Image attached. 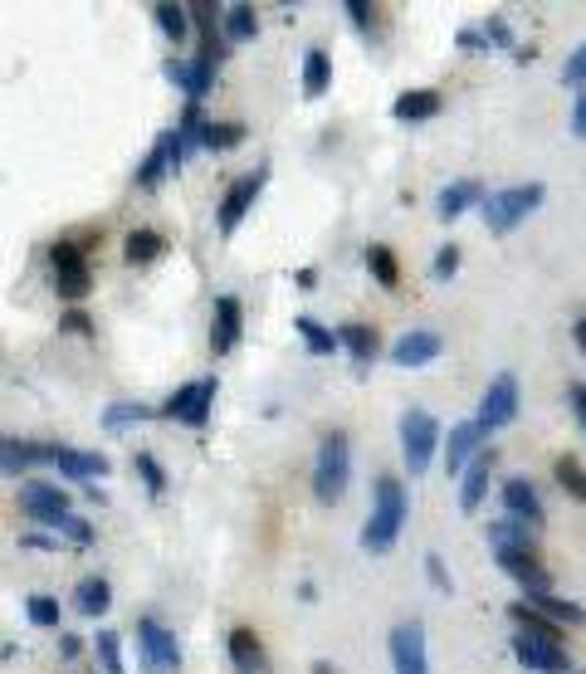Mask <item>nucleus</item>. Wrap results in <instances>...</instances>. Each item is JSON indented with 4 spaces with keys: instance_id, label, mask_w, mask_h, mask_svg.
Listing matches in <instances>:
<instances>
[{
    "instance_id": "obj_1",
    "label": "nucleus",
    "mask_w": 586,
    "mask_h": 674,
    "mask_svg": "<svg viewBox=\"0 0 586 674\" xmlns=\"http://www.w3.org/2000/svg\"><path fill=\"white\" fill-rule=\"evenodd\" d=\"M400 523H406V488H400L396 474H377V484H371V513L361 523V547L367 552H391L400 537Z\"/></svg>"
},
{
    "instance_id": "obj_2",
    "label": "nucleus",
    "mask_w": 586,
    "mask_h": 674,
    "mask_svg": "<svg viewBox=\"0 0 586 674\" xmlns=\"http://www.w3.org/2000/svg\"><path fill=\"white\" fill-rule=\"evenodd\" d=\"M347 474H352V445L342 430H322L318 455H313V498L322 508H332L347 494Z\"/></svg>"
},
{
    "instance_id": "obj_3",
    "label": "nucleus",
    "mask_w": 586,
    "mask_h": 674,
    "mask_svg": "<svg viewBox=\"0 0 586 674\" xmlns=\"http://www.w3.org/2000/svg\"><path fill=\"white\" fill-rule=\"evenodd\" d=\"M543 195H547L543 181H518V186H504V191H494L484 205H479V211H484L488 234H508L518 220H527V215L543 205Z\"/></svg>"
},
{
    "instance_id": "obj_4",
    "label": "nucleus",
    "mask_w": 586,
    "mask_h": 674,
    "mask_svg": "<svg viewBox=\"0 0 586 674\" xmlns=\"http://www.w3.org/2000/svg\"><path fill=\"white\" fill-rule=\"evenodd\" d=\"M435 445H440V420L430 410L410 406L400 416V459H406V474H425L430 459H435Z\"/></svg>"
},
{
    "instance_id": "obj_5",
    "label": "nucleus",
    "mask_w": 586,
    "mask_h": 674,
    "mask_svg": "<svg viewBox=\"0 0 586 674\" xmlns=\"http://www.w3.org/2000/svg\"><path fill=\"white\" fill-rule=\"evenodd\" d=\"M137 650H142L146 674H176L181 670V645H176V635L166 631L156 615H142V621H137Z\"/></svg>"
},
{
    "instance_id": "obj_6",
    "label": "nucleus",
    "mask_w": 586,
    "mask_h": 674,
    "mask_svg": "<svg viewBox=\"0 0 586 674\" xmlns=\"http://www.w3.org/2000/svg\"><path fill=\"white\" fill-rule=\"evenodd\" d=\"M49 264H54V289L59 298L78 303L88 289H93V274H88V259H84V244L74 240H59L54 250H49Z\"/></svg>"
},
{
    "instance_id": "obj_7",
    "label": "nucleus",
    "mask_w": 586,
    "mask_h": 674,
    "mask_svg": "<svg viewBox=\"0 0 586 674\" xmlns=\"http://www.w3.org/2000/svg\"><path fill=\"white\" fill-rule=\"evenodd\" d=\"M494 562L504 567V572L513 576L527 596H547V592H552V572L537 562V547H498Z\"/></svg>"
},
{
    "instance_id": "obj_8",
    "label": "nucleus",
    "mask_w": 586,
    "mask_h": 674,
    "mask_svg": "<svg viewBox=\"0 0 586 674\" xmlns=\"http://www.w3.org/2000/svg\"><path fill=\"white\" fill-rule=\"evenodd\" d=\"M211 406H215V377H201V381H186V386H176V396L166 400V416L181 420V425H195L201 430L205 420H211Z\"/></svg>"
},
{
    "instance_id": "obj_9",
    "label": "nucleus",
    "mask_w": 586,
    "mask_h": 674,
    "mask_svg": "<svg viewBox=\"0 0 586 674\" xmlns=\"http://www.w3.org/2000/svg\"><path fill=\"white\" fill-rule=\"evenodd\" d=\"M391 670L396 674H430L425 625L420 621H400L396 631H391Z\"/></svg>"
},
{
    "instance_id": "obj_10",
    "label": "nucleus",
    "mask_w": 586,
    "mask_h": 674,
    "mask_svg": "<svg viewBox=\"0 0 586 674\" xmlns=\"http://www.w3.org/2000/svg\"><path fill=\"white\" fill-rule=\"evenodd\" d=\"M518 416V377L513 371H498L494 381H488V391L479 396V425L484 430H498V425H508V420Z\"/></svg>"
},
{
    "instance_id": "obj_11",
    "label": "nucleus",
    "mask_w": 586,
    "mask_h": 674,
    "mask_svg": "<svg viewBox=\"0 0 586 674\" xmlns=\"http://www.w3.org/2000/svg\"><path fill=\"white\" fill-rule=\"evenodd\" d=\"M264 181H269V166H259V171H250V176H240V181H230V191H225L220 211H215V220H220V234H234V230H240L244 211H250L254 195L264 191Z\"/></svg>"
},
{
    "instance_id": "obj_12",
    "label": "nucleus",
    "mask_w": 586,
    "mask_h": 674,
    "mask_svg": "<svg viewBox=\"0 0 586 674\" xmlns=\"http://www.w3.org/2000/svg\"><path fill=\"white\" fill-rule=\"evenodd\" d=\"M513 654H518V664L523 670H533V674H566L572 670V660H566V645H552V640H533V635H523V631H513Z\"/></svg>"
},
{
    "instance_id": "obj_13",
    "label": "nucleus",
    "mask_w": 586,
    "mask_h": 674,
    "mask_svg": "<svg viewBox=\"0 0 586 674\" xmlns=\"http://www.w3.org/2000/svg\"><path fill=\"white\" fill-rule=\"evenodd\" d=\"M20 508H25L35 523L59 527V518L68 513V494L54 484H44V479H25V484H20Z\"/></svg>"
},
{
    "instance_id": "obj_14",
    "label": "nucleus",
    "mask_w": 586,
    "mask_h": 674,
    "mask_svg": "<svg viewBox=\"0 0 586 674\" xmlns=\"http://www.w3.org/2000/svg\"><path fill=\"white\" fill-rule=\"evenodd\" d=\"M484 435H488V430L479 425V420H459V425L449 430V440H445V469H449V474H464V469L474 465L479 449H488Z\"/></svg>"
},
{
    "instance_id": "obj_15",
    "label": "nucleus",
    "mask_w": 586,
    "mask_h": 674,
    "mask_svg": "<svg viewBox=\"0 0 586 674\" xmlns=\"http://www.w3.org/2000/svg\"><path fill=\"white\" fill-rule=\"evenodd\" d=\"M166 78H171L176 88H181L191 103H201L205 93H211V84H215V64L211 59H166Z\"/></svg>"
},
{
    "instance_id": "obj_16",
    "label": "nucleus",
    "mask_w": 586,
    "mask_h": 674,
    "mask_svg": "<svg viewBox=\"0 0 586 674\" xmlns=\"http://www.w3.org/2000/svg\"><path fill=\"white\" fill-rule=\"evenodd\" d=\"M440 332H430V328H410L406 338H396V347H391V361L396 367H406V371H416V367H430V361L440 357Z\"/></svg>"
},
{
    "instance_id": "obj_17",
    "label": "nucleus",
    "mask_w": 586,
    "mask_h": 674,
    "mask_svg": "<svg viewBox=\"0 0 586 674\" xmlns=\"http://www.w3.org/2000/svg\"><path fill=\"white\" fill-rule=\"evenodd\" d=\"M54 469H59V474H68L74 484H93V479L107 474V455H98V449L54 445Z\"/></svg>"
},
{
    "instance_id": "obj_18",
    "label": "nucleus",
    "mask_w": 586,
    "mask_h": 674,
    "mask_svg": "<svg viewBox=\"0 0 586 674\" xmlns=\"http://www.w3.org/2000/svg\"><path fill=\"white\" fill-rule=\"evenodd\" d=\"M494 465H498V449L488 445V449H479L474 455V465L459 474V508L464 513H474L479 504H484V494H488V474H494Z\"/></svg>"
},
{
    "instance_id": "obj_19",
    "label": "nucleus",
    "mask_w": 586,
    "mask_h": 674,
    "mask_svg": "<svg viewBox=\"0 0 586 674\" xmlns=\"http://www.w3.org/2000/svg\"><path fill=\"white\" fill-rule=\"evenodd\" d=\"M181 156H186L181 137H176V132H162V137H156V147H152V156L137 166V186H146V191H152V186L162 181L171 166H181Z\"/></svg>"
},
{
    "instance_id": "obj_20",
    "label": "nucleus",
    "mask_w": 586,
    "mask_h": 674,
    "mask_svg": "<svg viewBox=\"0 0 586 674\" xmlns=\"http://www.w3.org/2000/svg\"><path fill=\"white\" fill-rule=\"evenodd\" d=\"M240 328H244L240 298H234V293H220V298H215V322H211V347H215V357H220V352H230L234 342H240Z\"/></svg>"
},
{
    "instance_id": "obj_21",
    "label": "nucleus",
    "mask_w": 586,
    "mask_h": 674,
    "mask_svg": "<svg viewBox=\"0 0 586 674\" xmlns=\"http://www.w3.org/2000/svg\"><path fill=\"white\" fill-rule=\"evenodd\" d=\"M230 664H234V674H269V654H264L259 635L250 625H234L230 631Z\"/></svg>"
},
{
    "instance_id": "obj_22",
    "label": "nucleus",
    "mask_w": 586,
    "mask_h": 674,
    "mask_svg": "<svg viewBox=\"0 0 586 674\" xmlns=\"http://www.w3.org/2000/svg\"><path fill=\"white\" fill-rule=\"evenodd\" d=\"M504 513L527 527H543V498H537V488L527 479H508L504 484Z\"/></svg>"
},
{
    "instance_id": "obj_23",
    "label": "nucleus",
    "mask_w": 586,
    "mask_h": 674,
    "mask_svg": "<svg viewBox=\"0 0 586 674\" xmlns=\"http://www.w3.org/2000/svg\"><path fill=\"white\" fill-rule=\"evenodd\" d=\"M484 201H488V195H484V181L464 176V181H449L445 191H440L435 215H440V220H459V215H464L469 205H484Z\"/></svg>"
},
{
    "instance_id": "obj_24",
    "label": "nucleus",
    "mask_w": 586,
    "mask_h": 674,
    "mask_svg": "<svg viewBox=\"0 0 586 674\" xmlns=\"http://www.w3.org/2000/svg\"><path fill=\"white\" fill-rule=\"evenodd\" d=\"M0 465H5V474H10V479H20V469H29V465H54V445H35V440L5 435Z\"/></svg>"
},
{
    "instance_id": "obj_25",
    "label": "nucleus",
    "mask_w": 586,
    "mask_h": 674,
    "mask_svg": "<svg viewBox=\"0 0 586 674\" xmlns=\"http://www.w3.org/2000/svg\"><path fill=\"white\" fill-rule=\"evenodd\" d=\"M440 107L445 103H440L435 88H406V93L391 103V117H396V123H430Z\"/></svg>"
},
{
    "instance_id": "obj_26",
    "label": "nucleus",
    "mask_w": 586,
    "mask_h": 674,
    "mask_svg": "<svg viewBox=\"0 0 586 674\" xmlns=\"http://www.w3.org/2000/svg\"><path fill=\"white\" fill-rule=\"evenodd\" d=\"M508 615H513V625H518L523 635H533V640H552V645H562V625L547 621V615L537 611V606L527 601V596H518V601L508 606Z\"/></svg>"
},
{
    "instance_id": "obj_27",
    "label": "nucleus",
    "mask_w": 586,
    "mask_h": 674,
    "mask_svg": "<svg viewBox=\"0 0 586 674\" xmlns=\"http://www.w3.org/2000/svg\"><path fill=\"white\" fill-rule=\"evenodd\" d=\"M337 338H342V347L352 352V361L357 367H367V361H377V328H367V322H342L337 328Z\"/></svg>"
},
{
    "instance_id": "obj_28",
    "label": "nucleus",
    "mask_w": 586,
    "mask_h": 674,
    "mask_svg": "<svg viewBox=\"0 0 586 674\" xmlns=\"http://www.w3.org/2000/svg\"><path fill=\"white\" fill-rule=\"evenodd\" d=\"M293 332L303 338V347H308L313 357H332V347H342L337 332L322 328V322H318V318H308V313H298V318H293Z\"/></svg>"
},
{
    "instance_id": "obj_29",
    "label": "nucleus",
    "mask_w": 586,
    "mask_h": 674,
    "mask_svg": "<svg viewBox=\"0 0 586 674\" xmlns=\"http://www.w3.org/2000/svg\"><path fill=\"white\" fill-rule=\"evenodd\" d=\"M107 606H113V586H107L103 576H84V582H78V592H74V611L93 621V615H103Z\"/></svg>"
},
{
    "instance_id": "obj_30",
    "label": "nucleus",
    "mask_w": 586,
    "mask_h": 674,
    "mask_svg": "<svg viewBox=\"0 0 586 674\" xmlns=\"http://www.w3.org/2000/svg\"><path fill=\"white\" fill-rule=\"evenodd\" d=\"M191 20H195V29H201V59L220 64V59H225V39H220V25H215V10L211 5H191Z\"/></svg>"
},
{
    "instance_id": "obj_31",
    "label": "nucleus",
    "mask_w": 586,
    "mask_h": 674,
    "mask_svg": "<svg viewBox=\"0 0 586 674\" xmlns=\"http://www.w3.org/2000/svg\"><path fill=\"white\" fill-rule=\"evenodd\" d=\"M484 537L494 543V552H498V547H533V527L518 523V518H508V513L494 518V523L484 527Z\"/></svg>"
},
{
    "instance_id": "obj_32",
    "label": "nucleus",
    "mask_w": 586,
    "mask_h": 674,
    "mask_svg": "<svg viewBox=\"0 0 586 674\" xmlns=\"http://www.w3.org/2000/svg\"><path fill=\"white\" fill-rule=\"evenodd\" d=\"M328 84H332L328 54H322V49H308V54H303V93H308V98H322V93H328Z\"/></svg>"
},
{
    "instance_id": "obj_33",
    "label": "nucleus",
    "mask_w": 586,
    "mask_h": 674,
    "mask_svg": "<svg viewBox=\"0 0 586 674\" xmlns=\"http://www.w3.org/2000/svg\"><path fill=\"white\" fill-rule=\"evenodd\" d=\"M527 601H533L537 611H543L547 621H557V625H586V611H582V606H576V601H562V596H552V592H547V596H527Z\"/></svg>"
},
{
    "instance_id": "obj_34",
    "label": "nucleus",
    "mask_w": 586,
    "mask_h": 674,
    "mask_svg": "<svg viewBox=\"0 0 586 674\" xmlns=\"http://www.w3.org/2000/svg\"><path fill=\"white\" fill-rule=\"evenodd\" d=\"M367 269H371V279H377L381 289H400V264H396V254H391L386 244H371L367 250Z\"/></svg>"
},
{
    "instance_id": "obj_35",
    "label": "nucleus",
    "mask_w": 586,
    "mask_h": 674,
    "mask_svg": "<svg viewBox=\"0 0 586 674\" xmlns=\"http://www.w3.org/2000/svg\"><path fill=\"white\" fill-rule=\"evenodd\" d=\"M205 127H211V117H205V107H201V103H186L181 123H176V137H181V147H186V152L205 142Z\"/></svg>"
},
{
    "instance_id": "obj_36",
    "label": "nucleus",
    "mask_w": 586,
    "mask_h": 674,
    "mask_svg": "<svg viewBox=\"0 0 586 674\" xmlns=\"http://www.w3.org/2000/svg\"><path fill=\"white\" fill-rule=\"evenodd\" d=\"M162 234L156 230H132L127 234V244H123V254H127V264H152L156 254H162Z\"/></svg>"
},
{
    "instance_id": "obj_37",
    "label": "nucleus",
    "mask_w": 586,
    "mask_h": 674,
    "mask_svg": "<svg viewBox=\"0 0 586 674\" xmlns=\"http://www.w3.org/2000/svg\"><path fill=\"white\" fill-rule=\"evenodd\" d=\"M152 416V406H142V400H107L103 406V425L107 430H123V425H137V420Z\"/></svg>"
},
{
    "instance_id": "obj_38",
    "label": "nucleus",
    "mask_w": 586,
    "mask_h": 674,
    "mask_svg": "<svg viewBox=\"0 0 586 674\" xmlns=\"http://www.w3.org/2000/svg\"><path fill=\"white\" fill-rule=\"evenodd\" d=\"M152 15H156V29H162L171 44H181L186 29H191V10H181V5H152Z\"/></svg>"
},
{
    "instance_id": "obj_39",
    "label": "nucleus",
    "mask_w": 586,
    "mask_h": 674,
    "mask_svg": "<svg viewBox=\"0 0 586 674\" xmlns=\"http://www.w3.org/2000/svg\"><path fill=\"white\" fill-rule=\"evenodd\" d=\"M552 474H557V484H562L566 494L576 498V504H586V469L576 465L572 455H562V459H557V465H552Z\"/></svg>"
},
{
    "instance_id": "obj_40",
    "label": "nucleus",
    "mask_w": 586,
    "mask_h": 674,
    "mask_svg": "<svg viewBox=\"0 0 586 674\" xmlns=\"http://www.w3.org/2000/svg\"><path fill=\"white\" fill-rule=\"evenodd\" d=\"M240 142H244V123H211L201 147H211V152H230V147H240Z\"/></svg>"
},
{
    "instance_id": "obj_41",
    "label": "nucleus",
    "mask_w": 586,
    "mask_h": 674,
    "mask_svg": "<svg viewBox=\"0 0 586 674\" xmlns=\"http://www.w3.org/2000/svg\"><path fill=\"white\" fill-rule=\"evenodd\" d=\"M93 650H98V660H103V674H127L123 670V645H117V631H98Z\"/></svg>"
},
{
    "instance_id": "obj_42",
    "label": "nucleus",
    "mask_w": 586,
    "mask_h": 674,
    "mask_svg": "<svg viewBox=\"0 0 586 674\" xmlns=\"http://www.w3.org/2000/svg\"><path fill=\"white\" fill-rule=\"evenodd\" d=\"M254 29H259V20H254L250 5H230V10H225V35H230V39H254Z\"/></svg>"
},
{
    "instance_id": "obj_43",
    "label": "nucleus",
    "mask_w": 586,
    "mask_h": 674,
    "mask_svg": "<svg viewBox=\"0 0 586 674\" xmlns=\"http://www.w3.org/2000/svg\"><path fill=\"white\" fill-rule=\"evenodd\" d=\"M25 615H29L35 625H59V601H54V596H29V601H25Z\"/></svg>"
},
{
    "instance_id": "obj_44",
    "label": "nucleus",
    "mask_w": 586,
    "mask_h": 674,
    "mask_svg": "<svg viewBox=\"0 0 586 674\" xmlns=\"http://www.w3.org/2000/svg\"><path fill=\"white\" fill-rule=\"evenodd\" d=\"M132 469L142 474V484L152 488V494H162V488H166V474H162V465H156L152 455H132Z\"/></svg>"
},
{
    "instance_id": "obj_45",
    "label": "nucleus",
    "mask_w": 586,
    "mask_h": 674,
    "mask_svg": "<svg viewBox=\"0 0 586 674\" xmlns=\"http://www.w3.org/2000/svg\"><path fill=\"white\" fill-rule=\"evenodd\" d=\"M59 533H64L68 543H93V523H88V518H78V513L59 518Z\"/></svg>"
},
{
    "instance_id": "obj_46",
    "label": "nucleus",
    "mask_w": 586,
    "mask_h": 674,
    "mask_svg": "<svg viewBox=\"0 0 586 674\" xmlns=\"http://www.w3.org/2000/svg\"><path fill=\"white\" fill-rule=\"evenodd\" d=\"M562 84H586V44H576L562 64Z\"/></svg>"
},
{
    "instance_id": "obj_47",
    "label": "nucleus",
    "mask_w": 586,
    "mask_h": 674,
    "mask_svg": "<svg viewBox=\"0 0 586 674\" xmlns=\"http://www.w3.org/2000/svg\"><path fill=\"white\" fill-rule=\"evenodd\" d=\"M425 576H430V586L435 592H455V582H449V572H445V562H440V552H425Z\"/></svg>"
},
{
    "instance_id": "obj_48",
    "label": "nucleus",
    "mask_w": 586,
    "mask_h": 674,
    "mask_svg": "<svg viewBox=\"0 0 586 674\" xmlns=\"http://www.w3.org/2000/svg\"><path fill=\"white\" fill-rule=\"evenodd\" d=\"M455 269H459V244H445V250L435 254V264H430V274H435V279H449Z\"/></svg>"
},
{
    "instance_id": "obj_49",
    "label": "nucleus",
    "mask_w": 586,
    "mask_h": 674,
    "mask_svg": "<svg viewBox=\"0 0 586 674\" xmlns=\"http://www.w3.org/2000/svg\"><path fill=\"white\" fill-rule=\"evenodd\" d=\"M566 406H572L576 425H582V435H586V381H572V386H566Z\"/></svg>"
},
{
    "instance_id": "obj_50",
    "label": "nucleus",
    "mask_w": 586,
    "mask_h": 674,
    "mask_svg": "<svg viewBox=\"0 0 586 674\" xmlns=\"http://www.w3.org/2000/svg\"><path fill=\"white\" fill-rule=\"evenodd\" d=\"M347 20L357 29H371V5H367V0H347Z\"/></svg>"
},
{
    "instance_id": "obj_51",
    "label": "nucleus",
    "mask_w": 586,
    "mask_h": 674,
    "mask_svg": "<svg viewBox=\"0 0 586 674\" xmlns=\"http://www.w3.org/2000/svg\"><path fill=\"white\" fill-rule=\"evenodd\" d=\"M484 35L494 39V44H513V35H508V25H504L498 15H494V20H484Z\"/></svg>"
},
{
    "instance_id": "obj_52",
    "label": "nucleus",
    "mask_w": 586,
    "mask_h": 674,
    "mask_svg": "<svg viewBox=\"0 0 586 674\" xmlns=\"http://www.w3.org/2000/svg\"><path fill=\"white\" fill-rule=\"evenodd\" d=\"M572 132L586 137V88H582V98H576V107H572Z\"/></svg>"
},
{
    "instance_id": "obj_53",
    "label": "nucleus",
    "mask_w": 586,
    "mask_h": 674,
    "mask_svg": "<svg viewBox=\"0 0 586 674\" xmlns=\"http://www.w3.org/2000/svg\"><path fill=\"white\" fill-rule=\"evenodd\" d=\"M20 547H39V552H54V537H44V533H25V537H20Z\"/></svg>"
},
{
    "instance_id": "obj_54",
    "label": "nucleus",
    "mask_w": 586,
    "mask_h": 674,
    "mask_svg": "<svg viewBox=\"0 0 586 674\" xmlns=\"http://www.w3.org/2000/svg\"><path fill=\"white\" fill-rule=\"evenodd\" d=\"M479 39H488L484 29H459V49H469V54H474V49H484Z\"/></svg>"
},
{
    "instance_id": "obj_55",
    "label": "nucleus",
    "mask_w": 586,
    "mask_h": 674,
    "mask_svg": "<svg viewBox=\"0 0 586 674\" xmlns=\"http://www.w3.org/2000/svg\"><path fill=\"white\" fill-rule=\"evenodd\" d=\"M64 328H68V332H93V328H88V313H78V308L64 313Z\"/></svg>"
},
{
    "instance_id": "obj_56",
    "label": "nucleus",
    "mask_w": 586,
    "mask_h": 674,
    "mask_svg": "<svg viewBox=\"0 0 586 674\" xmlns=\"http://www.w3.org/2000/svg\"><path fill=\"white\" fill-rule=\"evenodd\" d=\"M572 338H576V347L586 352V318H582V322H576V328H572Z\"/></svg>"
},
{
    "instance_id": "obj_57",
    "label": "nucleus",
    "mask_w": 586,
    "mask_h": 674,
    "mask_svg": "<svg viewBox=\"0 0 586 674\" xmlns=\"http://www.w3.org/2000/svg\"><path fill=\"white\" fill-rule=\"evenodd\" d=\"M313 674H337V664H328V660H318V664H313Z\"/></svg>"
},
{
    "instance_id": "obj_58",
    "label": "nucleus",
    "mask_w": 586,
    "mask_h": 674,
    "mask_svg": "<svg viewBox=\"0 0 586 674\" xmlns=\"http://www.w3.org/2000/svg\"><path fill=\"white\" fill-rule=\"evenodd\" d=\"M582 674H586V670H582Z\"/></svg>"
}]
</instances>
